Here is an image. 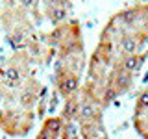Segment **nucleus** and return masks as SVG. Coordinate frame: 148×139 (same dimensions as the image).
<instances>
[{"mask_svg":"<svg viewBox=\"0 0 148 139\" xmlns=\"http://www.w3.org/2000/svg\"><path fill=\"white\" fill-rule=\"evenodd\" d=\"M2 91H4V89H2V85H0V95H2Z\"/></svg>","mask_w":148,"mask_h":139,"instance_id":"nucleus-6","label":"nucleus"},{"mask_svg":"<svg viewBox=\"0 0 148 139\" xmlns=\"http://www.w3.org/2000/svg\"><path fill=\"white\" fill-rule=\"evenodd\" d=\"M56 91H58V95L63 100L72 98V96H76L82 91L80 76L71 72L63 63H59L58 69H56Z\"/></svg>","mask_w":148,"mask_h":139,"instance_id":"nucleus-1","label":"nucleus"},{"mask_svg":"<svg viewBox=\"0 0 148 139\" xmlns=\"http://www.w3.org/2000/svg\"><path fill=\"white\" fill-rule=\"evenodd\" d=\"M80 106H82V98H80V93L72 98L63 100V109H61V120H78V115H80Z\"/></svg>","mask_w":148,"mask_h":139,"instance_id":"nucleus-4","label":"nucleus"},{"mask_svg":"<svg viewBox=\"0 0 148 139\" xmlns=\"http://www.w3.org/2000/svg\"><path fill=\"white\" fill-rule=\"evenodd\" d=\"M46 13H48L50 21H52L54 24H59L61 21H65V15H67V11H65L63 6H52Z\"/></svg>","mask_w":148,"mask_h":139,"instance_id":"nucleus-5","label":"nucleus"},{"mask_svg":"<svg viewBox=\"0 0 148 139\" xmlns=\"http://www.w3.org/2000/svg\"><path fill=\"white\" fill-rule=\"evenodd\" d=\"M61 128H63L61 117H48L45 119L43 126L37 133V139H59L61 137Z\"/></svg>","mask_w":148,"mask_h":139,"instance_id":"nucleus-2","label":"nucleus"},{"mask_svg":"<svg viewBox=\"0 0 148 139\" xmlns=\"http://www.w3.org/2000/svg\"><path fill=\"white\" fill-rule=\"evenodd\" d=\"M145 59H146V54H143V52L122 56V58H120V63L117 65V67H120L122 71H126V72H130V74H133V76H135V74L141 71Z\"/></svg>","mask_w":148,"mask_h":139,"instance_id":"nucleus-3","label":"nucleus"}]
</instances>
